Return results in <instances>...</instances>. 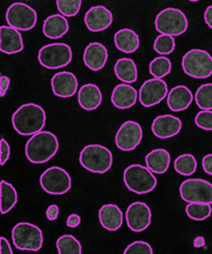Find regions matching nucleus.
<instances>
[{
  "instance_id": "8",
  "label": "nucleus",
  "mask_w": 212,
  "mask_h": 254,
  "mask_svg": "<svg viewBox=\"0 0 212 254\" xmlns=\"http://www.w3.org/2000/svg\"><path fill=\"white\" fill-rule=\"evenodd\" d=\"M182 70L195 79H206L212 75V56L205 50L193 49L182 57Z\"/></svg>"
},
{
  "instance_id": "39",
  "label": "nucleus",
  "mask_w": 212,
  "mask_h": 254,
  "mask_svg": "<svg viewBox=\"0 0 212 254\" xmlns=\"http://www.w3.org/2000/svg\"><path fill=\"white\" fill-rule=\"evenodd\" d=\"M58 215H59V207L56 204H51L46 211V217L49 221L57 220Z\"/></svg>"
},
{
  "instance_id": "22",
  "label": "nucleus",
  "mask_w": 212,
  "mask_h": 254,
  "mask_svg": "<svg viewBox=\"0 0 212 254\" xmlns=\"http://www.w3.org/2000/svg\"><path fill=\"white\" fill-rule=\"evenodd\" d=\"M194 96L191 89L185 85H177L173 87L167 97V105L170 110L180 112L186 110L193 103Z\"/></svg>"
},
{
  "instance_id": "21",
  "label": "nucleus",
  "mask_w": 212,
  "mask_h": 254,
  "mask_svg": "<svg viewBox=\"0 0 212 254\" xmlns=\"http://www.w3.org/2000/svg\"><path fill=\"white\" fill-rule=\"evenodd\" d=\"M99 219L101 225L109 230V232H116L123 223V214L118 205L108 203L104 204L99 211Z\"/></svg>"
},
{
  "instance_id": "20",
  "label": "nucleus",
  "mask_w": 212,
  "mask_h": 254,
  "mask_svg": "<svg viewBox=\"0 0 212 254\" xmlns=\"http://www.w3.org/2000/svg\"><path fill=\"white\" fill-rule=\"evenodd\" d=\"M139 98V92L128 83H120L116 85L112 91L111 102L118 109H128L136 105Z\"/></svg>"
},
{
  "instance_id": "5",
  "label": "nucleus",
  "mask_w": 212,
  "mask_h": 254,
  "mask_svg": "<svg viewBox=\"0 0 212 254\" xmlns=\"http://www.w3.org/2000/svg\"><path fill=\"white\" fill-rule=\"evenodd\" d=\"M14 246L22 251L37 252L43 247V232L37 225L29 222H20L11 230Z\"/></svg>"
},
{
  "instance_id": "42",
  "label": "nucleus",
  "mask_w": 212,
  "mask_h": 254,
  "mask_svg": "<svg viewBox=\"0 0 212 254\" xmlns=\"http://www.w3.org/2000/svg\"><path fill=\"white\" fill-rule=\"evenodd\" d=\"M81 223V217L77 214H72L67 217L66 220V225L69 228H76L80 225Z\"/></svg>"
},
{
  "instance_id": "23",
  "label": "nucleus",
  "mask_w": 212,
  "mask_h": 254,
  "mask_svg": "<svg viewBox=\"0 0 212 254\" xmlns=\"http://www.w3.org/2000/svg\"><path fill=\"white\" fill-rule=\"evenodd\" d=\"M78 102L80 107L86 111L98 109L103 102L100 87L93 83L84 84L78 91Z\"/></svg>"
},
{
  "instance_id": "25",
  "label": "nucleus",
  "mask_w": 212,
  "mask_h": 254,
  "mask_svg": "<svg viewBox=\"0 0 212 254\" xmlns=\"http://www.w3.org/2000/svg\"><path fill=\"white\" fill-rule=\"evenodd\" d=\"M146 166L156 175H162L169 169L171 163V156L167 149H153L145 157Z\"/></svg>"
},
{
  "instance_id": "12",
  "label": "nucleus",
  "mask_w": 212,
  "mask_h": 254,
  "mask_svg": "<svg viewBox=\"0 0 212 254\" xmlns=\"http://www.w3.org/2000/svg\"><path fill=\"white\" fill-rule=\"evenodd\" d=\"M169 95L168 85L162 79L155 78L146 80L139 90V102L145 108L158 105Z\"/></svg>"
},
{
  "instance_id": "28",
  "label": "nucleus",
  "mask_w": 212,
  "mask_h": 254,
  "mask_svg": "<svg viewBox=\"0 0 212 254\" xmlns=\"http://www.w3.org/2000/svg\"><path fill=\"white\" fill-rule=\"evenodd\" d=\"M18 202V193L13 185L1 181V214L5 215L9 211L13 210V207Z\"/></svg>"
},
{
  "instance_id": "38",
  "label": "nucleus",
  "mask_w": 212,
  "mask_h": 254,
  "mask_svg": "<svg viewBox=\"0 0 212 254\" xmlns=\"http://www.w3.org/2000/svg\"><path fill=\"white\" fill-rule=\"evenodd\" d=\"M0 147H1V158H0V164L4 165L10 156V147H9L8 143L5 141L4 138H2L1 142H0Z\"/></svg>"
},
{
  "instance_id": "24",
  "label": "nucleus",
  "mask_w": 212,
  "mask_h": 254,
  "mask_svg": "<svg viewBox=\"0 0 212 254\" xmlns=\"http://www.w3.org/2000/svg\"><path fill=\"white\" fill-rule=\"evenodd\" d=\"M69 25L66 18L61 14H55L47 18L43 24V33L50 40L61 39L68 32Z\"/></svg>"
},
{
  "instance_id": "40",
  "label": "nucleus",
  "mask_w": 212,
  "mask_h": 254,
  "mask_svg": "<svg viewBox=\"0 0 212 254\" xmlns=\"http://www.w3.org/2000/svg\"><path fill=\"white\" fill-rule=\"evenodd\" d=\"M202 167L207 175L212 176V154H208L203 158Z\"/></svg>"
},
{
  "instance_id": "15",
  "label": "nucleus",
  "mask_w": 212,
  "mask_h": 254,
  "mask_svg": "<svg viewBox=\"0 0 212 254\" xmlns=\"http://www.w3.org/2000/svg\"><path fill=\"white\" fill-rule=\"evenodd\" d=\"M182 129V122L180 119L171 114L159 115L156 118L151 125V131L159 139H169L178 135Z\"/></svg>"
},
{
  "instance_id": "35",
  "label": "nucleus",
  "mask_w": 212,
  "mask_h": 254,
  "mask_svg": "<svg viewBox=\"0 0 212 254\" xmlns=\"http://www.w3.org/2000/svg\"><path fill=\"white\" fill-rule=\"evenodd\" d=\"M56 5L64 17H75L80 11L82 0H56Z\"/></svg>"
},
{
  "instance_id": "32",
  "label": "nucleus",
  "mask_w": 212,
  "mask_h": 254,
  "mask_svg": "<svg viewBox=\"0 0 212 254\" xmlns=\"http://www.w3.org/2000/svg\"><path fill=\"white\" fill-rule=\"evenodd\" d=\"M172 71V63L166 56H159L153 60L149 64V72L155 78L162 79Z\"/></svg>"
},
{
  "instance_id": "14",
  "label": "nucleus",
  "mask_w": 212,
  "mask_h": 254,
  "mask_svg": "<svg viewBox=\"0 0 212 254\" xmlns=\"http://www.w3.org/2000/svg\"><path fill=\"white\" fill-rule=\"evenodd\" d=\"M151 217L150 207L142 201L129 204L125 213L126 224L135 233H142L146 230L151 224Z\"/></svg>"
},
{
  "instance_id": "29",
  "label": "nucleus",
  "mask_w": 212,
  "mask_h": 254,
  "mask_svg": "<svg viewBox=\"0 0 212 254\" xmlns=\"http://www.w3.org/2000/svg\"><path fill=\"white\" fill-rule=\"evenodd\" d=\"M198 163L196 158L191 154H183L174 161L175 171L184 177H190L196 172Z\"/></svg>"
},
{
  "instance_id": "43",
  "label": "nucleus",
  "mask_w": 212,
  "mask_h": 254,
  "mask_svg": "<svg viewBox=\"0 0 212 254\" xmlns=\"http://www.w3.org/2000/svg\"><path fill=\"white\" fill-rule=\"evenodd\" d=\"M0 248H1V250H0L1 254H13V250H11L8 241L3 237L0 239Z\"/></svg>"
},
{
  "instance_id": "13",
  "label": "nucleus",
  "mask_w": 212,
  "mask_h": 254,
  "mask_svg": "<svg viewBox=\"0 0 212 254\" xmlns=\"http://www.w3.org/2000/svg\"><path fill=\"white\" fill-rule=\"evenodd\" d=\"M143 130L141 125L134 121L123 123L115 136L116 146L123 152H131L142 141Z\"/></svg>"
},
{
  "instance_id": "41",
  "label": "nucleus",
  "mask_w": 212,
  "mask_h": 254,
  "mask_svg": "<svg viewBox=\"0 0 212 254\" xmlns=\"http://www.w3.org/2000/svg\"><path fill=\"white\" fill-rule=\"evenodd\" d=\"M10 80L6 76L0 77V97H4L8 90Z\"/></svg>"
},
{
  "instance_id": "19",
  "label": "nucleus",
  "mask_w": 212,
  "mask_h": 254,
  "mask_svg": "<svg viewBox=\"0 0 212 254\" xmlns=\"http://www.w3.org/2000/svg\"><path fill=\"white\" fill-rule=\"evenodd\" d=\"M24 49V42H23L22 34L20 30L2 25L0 27V50L5 54H16Z\"/></svg>"
},
{
  "instance_id": "16",
  "label": "nucleus",
  "mask_w": 212,
  "mask_h": 254,
  "mask_svg": "<svg viewBox=\"0 0 212 254\" xmlns=\"http://www.w3.org/2000/svg\"><path fill=\"white\" fill-rule=\"evenodd\" d=\"M85 25L91 32H101L111 26L113 22L112 11L104 5L89 8L84 17Z\"/></svg>"
},
{
  "instance_id": "45",
  "label": "nucleus",
  "mask_w": 212,
  "mask_h": 254,
  "mask_svg": "<svg viewBox=\"0 0 212 254\" xmlns=\"http://www.w3.org/2000/svg\"><path fill=\"white\" fill-rule=\"evenodd\" d=\"M206 245V241L204 239V237H197L194 240V247L195 248H202L205 247Z\"/></svg>"
},
{
  "instance_id": "27",
  "label": "nucleus",
  "mask_w": 212,
  "mask_h": 254,
  "mask_svg": "<svg viewBox=\"0 0 212 254\" xmlns=\"http://www.w3.org/2000/svg\"><path fill=\"white\" fill-rule=\"evenodd\" d=\"M114 72L116 77L123 83H135L138 79V68L136 63L123 57L116 62L114 66Z\"/></svg>"
},
{
  "instance_id": "2",
  "label": "nucleus",
  "mask_w": 212,
  "mask_h": 254,
  "mask_svg": "<svg viewBox=\"0 0 212 254\" xmlns=\"http://www.w3.org/2000/svg\"><path fill=\"white\" fill-rule=\"evenodd\" d=\"M59 141L55 134L41 131L30 137L25 145V155L29 162L44 164L48 162L58 152Z\"/></svg>"
},
{
  "instance_id": "17",
  "label": "nucleus",
  "mask_w": 212,
  "mask_h": 254,
  "mask_svg": "<svg viewBox=\"0 0 212 254\" xmlns=\"http://www.w3.org/2000/svg\"><path fill=\"white\" fill-rule=\"evenodd\" d=\"M53 94L62 99L72 98L78 91V79L72 72H59L51 79Z\"/></svg>"
},
{
  "instance_id": "9",
  "label": "nucleus",
  "mask_w": 212,
  "mask_h": 254,
  "mask_svg": "<svg viewBox=\"0 0 212 254\" xmlns=\"http://www.w3.org/2000/svg\"><path fill=\"white\" fill-rule=\"evenodd\" d=\"M40 184L45 192L51 195H62L72 188V179L65 169L53 166L43 172Z\"/></svg>"
},
{
  "instance_id": "46",
  "label": "nucleus",
  "mask_w": 212,
  "mask_h": 254,
  "mask_svg": "<svg viewBox=\"0 0 212 254\" xmlns=\"http://www.w3.org/2000/svg\"><path fill=\"white\" fill-rule=\"evenodd\" d=\"M188 1H191V2H198V1H200V0H188Z\"/></svg>"
},
{
  "instance_id": "37",
  "label": "nucleus",
  "mask_w": 212,
  "mask_h": 254,
  "mask_svg": "<svg viewBox=\"0 0 212 254\" xmlns=\"http://www.w3.org/2000/svg\"><path fill=\"white\" fill-rule=\"evenodd\" d=\"M152 247L144 241H136L128 245L124 250V254H152Z\"/></svg>"
},
{
  "instance_id": "11",
  "label": "nucleus",
  "mask_w": 212,
  "mask_h": 254,
  "mask_svg": "<svg viewBox=\"0 0 212 254\" xmlns=\"http://www.w3.org/2000/svg\"><path fill=\"white\" fill-rule=\"evenodd\" d=\"M180 197L185 202L212 204V184L203 179H190L179 187Z\"/></svg>"
},
{
  "instance_id": "6",
  "label": "nucleus",
  "mask_w": 212,
  "mask_h": 254,
  "mask_svg": "<svg viewBox=\"0 0 212 254\" xmlns=\"http://www.w3.org/2000/svg\"><path fill=\"white\" fill-rule=\"evenodd\" d=\"M156 29L160 34L178 37L188 28V20L179 8L168 7L160 10L155 21Z\"/></svg>"
},
{
  "instance_id": "1",
  "label": "nucleus",
  "mask_w": 212,
  "mask_h": 254,
  "mask_svg": "<svg viewBox=\"0 0 212 254\" xmlns=\"http://www.w3.org/2000/svg\"><path fill=\"white\" fill-rule=\"evenodd\" d=\"M46 111L38 104L28 103L20 106L11 117L15 131L22 136H32L43 131L46 125Z\"/></svg>"
},
{
  "instance_id": "36",
  "label": "nucleus",
  "mask_w": 212,
  "mask_h": 254,
  "mask_svg": "<svg viewBox=\"0 0 212 254\" xmlns=\"http://www.w3.org/2000/svg\"><path fill=\"white\" fill-rule=\"evenodd\" d=\"M195 124L200 129L205 131H212V111L202 110L195 118Z\"/></svg>"
},
{
  "instance_id": "18",
  "label": "nucleus",
  "mask_w": 212,
  "mask_h": 254,
  "mask_svg": "<svg viewBox=\"0 0 212 254\" xmlns=\"http://www.w3.org/2000/svg\"><path fill=\"white\" fill-rule=\"evenodd\" d=\"M108 50L105 45L93 42L90 43L84 50L83 62L84 64L93 72L101 71L108 62Z\"/></svg>"
},
{
  "instance_id": "26",
  "label": "nucleus",
  "mask_w": 212,
  "mask_h": 254,
  "mask_svg": "<svg viewBox=\"0 0 212 254\" xmlns=\"http://www.w3.org/2000/svg\"><path fill=\"white\" fill-rule=\"evenodd\" d=\"M116 48L126 54L136 52L140 47V38L138 34L129 28H123L117 31L114 36Z\"/></svg>"
},
{
  "instance_id": "4",
  "label": "nucleus",
  "mask_w": 212,
  "mask_h": 254,
  "mask_svg": "<svg viewBox=\"0 0 212 254\" xmlns=\"http://www.w3.org/2000/svg\"><path fill=\"white\" fill-rule=\"evenodd\" d=\"M123 182L126 188L136 194H147L156 189L158 180L153 172L140 164H133L125 168Z\"/></svg>"
},
{
  "instance_id": "10",
  "label": "nucleus",
  "mask_w": 212,
  "mask_h": 254,
  "mask_svg": "<svg viewBox=\"0 0 212 254\" xmlns=\"http://www.w3.org/2000/svg\"><path fill=\"white\" fill-rule=\"evenodd\" d=\"M5 20L8 26L20 31H29L37 25L38 14L37 10L30 5L23 2H15L8 6Z\"/></svg>"
},
{
  "instance_id": "31",
  "label": "nucleus",
  "mask_w": 212,
  "mask_h": 254,
  "mask_svg": "<svg viewBox=\"0 0 212 254\" xmlns=\"http://www.w3.org/2000/svg\"><path fill=\"white\" fill-rule=\"evenodd\" d=\"M185 213L195 221H203L211 216V204L201 202H191L185 207Z\"/></svg>"
},
{
  "instance_id": "33",
  "label": "nucleus",
  "mask_w": 212,
  "mask_h": 254,
  "mask_svg": "<svg viewBox=\"0 0 212 254\" xmlns=\"http://www.w3.org/2000/svg\"><path fill=\"white\" fill-rule=\"evenodd\" d=\"M197 106L202 110H212V83L202 84L195 95Z\"/></svg>"
},
{
  "instance_id": "34",
  "label": "nucleus",
  "mask_w": 212,
  "mask_h": 254,
  "mask_svg": "<svg viewBox=\"0 0 212 254\" xmlns=\"http://www.w3.org/2000/svg\"><path fill=\"white\" fill-rule=\"evenodd\" d=\"M176 44L174 37L168 36V34H159L156 39L155 44H153V49L161 55H168L173 53Z\"/></svg>"
},
{
  "instance_id": "44",
  "label": "nucleus",
  "mask_w": 212,
  "mask_h": 254,
  "mask_svg": "<svg viewBox=\"0 0 212 254\" xmlns=\"http://www.w3.org/2000/svg\"><path fill=\"white\" fill-rule=\"evenodd\" d=\"M204 20L206 24L208 25V27L212 29V5H209L206 8L204 13Z\"/></svg>"
},
{
  "instance_id": "3",
  "label": "nucleus",
  "mask_w": 212,
  "mask_h": 254,
  "mask_svg": "<svg viewBox=\"0 0 212 254\" xmlns=\"http://www.w3.org/2000/svg\"><path fill=\"white\" fill-rule=\"evenodd\" d=\"M81 166L86 170L104 175L110 170L113 164V155L110 149L101 144L86 145L80 153Z\"/></svg>"
},
{
  "instance_id": "30",
  "label": "nucleus",
  "mask_w": 212,
  "mask_h": 254,
  "mask_svg": "<svg viewBox=\"0 0 212 254\" xmlns=\"http://www.w3.org/2000/svg\"><path fill=\"white\" fill-rule=\"evenodd\" d=\"M56 248L59 254H81L80 242L72 235H63L56 241Z\"/></svg>"
},
{
  "instance_id": "7",
  "label": "nucleus",
  "mask_w": 212,
  "mask_h": 254,
  "mask_svg": "<svg viewBox=\"0 0 212 254\" xmlns=\"http://www.w3.org/2000/svg\"><path fill=\"white\" fill-rule=\"evenodd\" d=\"M38 60L42 66L49 70H57L70 64L73 60V51L70 46L64 43L45 45L39 51Z\"/></svg>"
}]
</instances>
